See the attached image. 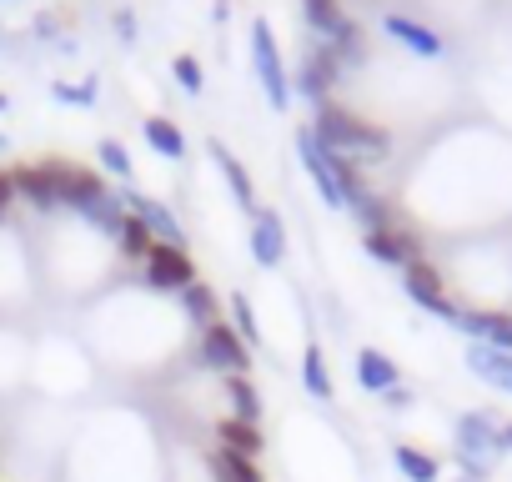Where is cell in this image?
I'll return each instance as SVG.
<instances>
[{
	"mask_svg": "<svg viewBox=\"0 0 512 482\" xmlns=\"http://www.w3.org/2000/svg\"><path fill=\"white\" fill-rule=\"evenodd\" d=\"M226 392H231V417L256 427V417H262V392H256L246 377H231V387H226Z\"/></svg>",
	"mask_w": 512,
	"mask_h": 482,
	"instance_id": "obj_24",
	"label": "cell"
},
{
	"mask_svg": "<svg viewBox=\"0 0 512 482\" xmlns=\"http://www.w3.org/2000/svg\"><path fill=\"white\" fill-rule=\"evenodd\" d=\"M457 327H462L467 337L487 342V347L512 352V317H507V312H462V317H457Z\"/></svg>",
	"mask_w": 512,
	"mask_h": 482,
	"instance_id": "obj_15",
	"label": "cell"
},
{
	"mask_svg": "<svg viewBox=\"0 0 512 482\" xmlns=\"http://www.w3.org/2000/svg\"><path fill=\"white\" fill-rule=\"evenodd\" d=\"M51 171H56V201L61 206H76L86 216L96 201H106V186H101L96 171H81V166H66V161H51Z\"/></svg>",
	"mask_w": 512,
	"mask_h": 482,
	"instance_id": "obj_6",
	"label": "cell"
},
{
	"mask_svg": "<svg viewBox=\"0 0 512 482\" xmlns=\"http://www.w3.org/2000/svg\"><path fill=\"white\" fill-rule=\"evenodd\" d=\"M181 302H186V312H191V317H196L201 327H211V322H221V317H216V292H211L206 282H191V287L181 292Z\"/></svg>",
	"mask_w": 512,
	"mask_h": 482,
	"instance_id": "obj_26",
	"label": "cell"
},
{
	"mask_svg": "<svg viewBox=\"0 0 512 482\" xmlns=\"http://www.w3.org/2000/svg\"><path fill=\"white\" fill-rule=\"evenodd\" d=\"M397 362L387 357V352H377V347H362L357 352V382L367 387V392H392L397 387Z\"/></svg>",
	"mask_w": 512,
	"mask_h": 482,
	"instance_id": "obj_17",
	"label": "cell"
},
{
	"mask_svg": "<svg viewBox=\"0 0 512 482\" xmlns=\"http://www.w3.org/2000/svg\"><path fill=\"white\" fill-rule=\"evenodd\" d=\"M96 156H101V166H106V171H116L121 181L131 176V156H126V146H121V141H101V151H96Z\"/></svg>",
	"mask_w": 512,
	"mask_h": 482,
	"instance_id": "obj_28",
	"label": "cell"
},
{
	"mask_svg": "<svg viewBox=\"0 0 512 482\" xmlns=\"http://www.w3.org/2000/svg\"><path fill=\"white\" fill-rule=\"evenodd\" d=\"M201 362H206L211 372L246 377V367H251V347L241 342V332H236V327L211 322V327H201Z\"/></svg>",
	"mask_w": 512,
	"mask_h": 482,
	"instance_id": "obj_4",
	"label": "cell"
},
{
	"mask_svg": "<svg viewBox=\"0 0 512 482\" xmlns=\"http://www.w3.org/2000/svg\"><path fill=\"white\" fill-rule=\"evenodd\" d=\"M16 206V181H11V171H0V216H6Z\"/></svg>",
	"mask_w": 512,
	"mask_h": 482,
	"instance_id": "obj_32",
	"label": "cell"
},
{
	"mask_svg": "<svg viewBox=\"0 0 512 482\" xmlns=\"http://www.w3.org/2000/svg\"><path fill=\"white\" fill-rule=\"evenodd\" d=\"M146 282L161 287V292H186L196 282V267L181 247H166V241H156V247L146 252Z\"/></svg>",
	"mask_w": 512,
	"mask_h": 482,
	"instance_id": "obj_5",
	"label": "cell"
},
{
	"mask_svg": "<svg viewBox=\"0 0 512 482\" xmlns=\"http://www.w3.org/2000/svg\"><path fill=\"white\" fill-rule=\"evenodd\" d=\"M251 66H256V76H262V86H267V101L282 111L292 101V81L282 71V51H277V36H272L267 21H251Z\"/></svg>",
	"mask_w": 512,
	"mask_h": 482,
	"instance_id": "obj_3",
	"label": "cell"
},
{
	"mask_svg": "<svg viewBox=\"0 0 512 482\" xmlns=\"http://www.w3.org/2000/svg\"><path fill=\"white\" fill-rule=\"evenodd\" d=\"M347 211H352V216H357V221H362L367 231H382V226H397V216H392V206H387V201H382V196H377L372 186H367L362 196H352V201H347Z\"/></svg>",
	"mask_w": 512,
	"mask_h": 482,
	"instance_id": "obj_22",
	"label": "cell"
},
{
	"mask_svg": "<svg viewBox=\"0 0 512 482\" xmlns=\"http://www.w3.org/2000/svg\"><path fill=\"white\" fill-rule=\"evenodd\" d=\"M392 462H397V472L407 477V482H437V457L432 452H422V447H412V442H397L392 447Z\"/></svg>",
	"mask_w": 512,
	"mask_h": 482,
	"instance_id": "obj_21",
	"label": "cell"
},
{
	"mask_svg": "<svg viewBox=\"0 0 512 482\" xmlns=\"http://www.w3.org/2000/svg\"><path fill=\"white\" fill-rule=\"evenodd\" d=\"M121 206H131V216H136L156 241H166V247H181V252H186V231L176 226V216H171L161 201H151V196H141V191H126Z\"/></svg>",
	"mask_w": 512,
	"mask_h": 482,
	"instance_id": "obj_10",
	"label": "cell"
},
{
	"mask_svg": "<svg viewBox=\"0 0 512 482\" xmlns=\"http://www.w3.org/2000/svg\"><path fill=\"white\" fill-rule=\"evenodd\" d=\"M297 156H302L307 176L317 181L322 201H327V206H347V201H342V186H337V176H332V156L322 151V141H317V131H312V126H302V131H297Z\"/></svg>",
	"mask_w": 512,
	"mask_h": 482,
	"instance_id": "obj_7",
	"label": "cell"
},
{
	"mask_svg": "<svg viewBox=\"0 0 512 482\" xmlns=\"http://www.w3.org/2000/svg\"><path fill=\"white\" fill-rule=\"evenodd\" d=\"M337 71H342V61H337V51L332 46H317L307 61H302V71H297V91L307 96V101H327V91L337 86Z\"/></svg>",
	"mask_w": 512,
	"mask_h": 482,
	"instance_id": "obj_12",
	"label": "cell"
},
{
	"mask_svg": "<svg viewBox=\"0 0 512 482\" xmlns=\"http://www.w3.org/2000/svg\"><path fill=\"white\" fill-rule=\"evenodd\" d=\"M312 131H317L322 151L347 156V161H362V156H387V146H392V136H387L382 126L362 121L357 111H347V106H337V101H322V106H317Z\"/></svg>",
	"mask_w": 512,
	"mask_h": 482,
	"instance_id": "obj_1",
	"label": "cell"
},
{
	"mask_svg": "<svg viewBox=\"0 0 512 482\" xmlns=\"http://www.w3.org/2000/svg\"><path fill=\"white\" fill-rule=\"evenodd\" d=\"M467 367H472V377H482L487 387H497V392H507V397H512V352L487 347V342H472Z\"/></svg>",
	"mask_w": 512,
	"mask_h": 482,
	"instance_id": "obj_14",
	"label": "cell"
},
{
	"mask_svg": "<svg viewBox=\"0 0 512 482\" xmlns=\"http://www.w3.org/2000/svg\"><path fill=\"white\" fill-rule=\"evenodd\" d=\"M141 131H146V141H151L161 156H171V161H181V156H186V136H181V126H176V121H166V116H151Z\"/></svg>",
	"mask_w": 512,
	"mask_h": 482,
	"instance_id": "obj_23",
	"label": "cell"
},
{
	"mask_svg": "<svg viewBox=\"0 0 512 482\" xmlns=\"http://www.w3.org/2000/svg\"><path fill=\"white\" fill-rule=\"evenodd\" d=\"M231 322L241 327V342H246V347H256V317H251V302H246L241 292L231 297Z\"/></svg>",
	"mask_w": 512,
	"mask_h": 482,
	"instance_id": "obj_29",
	"label": "cell"
},
{
	"mask_svg": "<svg viewBox=\"0 0 512 482\" xmlns=\"http://www.w3.org/2000/svg\"><path fill=\"white\" fill-rule=\"evenodd\" d=\"M211 156H216V166H221V176L231 181V191H236V201H241V211L246 216H256V186H251V176H246V166L221 146V141H211Z\"/></svg>",
	"mask_w": 512,
	"mask_h": 482,
	"instance_id": "obj_19",
	"label": "cell"
},
{
	"mask_svg": "<svg viewBox=\"0 0 512 482\" xmlns=\"http://www.w3.org/2000/svg\"><path fill=\"white\" fill-rule=\"evenodd\" d=\"M382 397H387V407H397V412L412 407V392H407V387H392V392H382Z\"/></svg>",
	"mask_w": 512,
	"mask_h": 482,
	"instance_id": "obj_33",
	"label": "cell"
},
{
	"mask_svg": "<svg viewBox=\"0 0 512 482\" xmlns=\"http://www.w3.org/2000/svg\"><path fill=\"white\" fill-rule=\"evenodd\" d=\"M302 382H307V392H312V397L332 402V377H327L322 347H307V357H302Z\"/></svg>",
	"mask_w": 512,
	"mask_h": 482,
	"instance_id": "obj_25",
	"label": "cell"
},
{
	"mask_svg": "<svg viewBox=\"0 0 512 482\" xmlns=\"http://www.w3.org/2000/svg\"><path fill=\"white\" fill-rule=\"evenodd\" d=\"M116 241H121V252H126V257H146V252L156 247V236H151V231H146L136 216H126V221H121Z\"/></svg>",
	"mask_w": 512,
	"mask_h": 482,
	"instance_id": "obj_27",
	"label": "cell"
},
{
	"mask_svg": "<svg viewBox=\"0 0 512 482\" xmlns=\"http://www.w3.org/2000/svg\"><path fill=\"white\" fill-rule=\"evenodd\" d=\"M6 106H11V101H6V91H0V116H6Z\"/></svg>",
	"mask_w": 512,
	"mask_h": 482,
	"instance_id": "obj_35",
	"label": "cell"
},
{
	"mask_svg": "<svg viewBox=\"0 0 512 482\" xmlns=\"http://www.w3.org/2000/svg\"><path fill=\"white\" fill-rule=\"evenodd\" d=\"M407 277V297L417 302V307H427V312H437V317H447V322H457L462 312L452 307V297L442 292V277H437V267H427V262H412V267H402Z\"/></svg>",
	"mask_w": 512,
	"mask_h": 482,
	"instance_id": "obj_8",
	"label": "cell"
},
{
	"mask_svg": "<svg viewBox=\"0 0 512 482\" xmlns=\"http://www.w3.org/2000/svg\"><path fill=\"white\" fill-rule=\"evenodd\" d=\"M387 36H392V41H402L407 51H417V56H442V36H437V31H427L422 21L402 16V11H387Z\"/></svg>",
	"mask_w": 512,
	"mask_h": 482,
	"instance_id": "obj_16",
	"label": "cell"
},
{
	"mask_svg": "<svg viewBox=\"0 0 512 482\" xmlns=\"http://www.w3.org/2000/svg\"><path fill=\"white\" fill-rule=\"evenodd\" d=\"M287 252V226H282V211L272 206H256L251 216V257L262 262V267H277Z\"/></svg>",
	"mask_w": 512,
	"mask_h": 482,
	"instance_id": "obj_11",
	"label": "cell"
},
{
	"mask_svg": "<svg viewBox=\"0 0 512 482\" xmlns=\"http://www.w3.org/2000/svg\"><path fill=\"white\" fill-rule=\"evenodd\" d=\"M216 442H221L226 452H241V457H251V462L262 457V447H267V442H262V432H256L251 422H236V417H226V422L216 427Z\"/></svg>",
	"mask_w": 512,
	"mask_h": 482,
	"instance_id": "obj_20",
	"label": "cell"
},
{
	"mask_svg": "<svg viewBox=\"0 0 512 482\" xmlns=\"http://www.w3.org/2000/svg\"><path fill=\"white\" fill-rule=\"evenodd\" d=\"M457 482H472V477H457Z\"/></svg>",
	"mask_w": 512,
	"mask_h": 482,
	"instance_id": "obj_36",
	"label": "cell"
},
{
	"mask_svg": "<svg viewBox=\"0 0 512 482\" xmlns=\"http://www.w3.org/2000/svg\"><path fill=\"white\" fill-rule=\"evenodd\" d=\"M206 467H211V477H216V482H267V472L256 467L251 457L226 452V447H211V452H206Z\"/></svg>",
	"mask_w": 512,
	"mask_h": 482,
	"instance_id": "obj_18",
	"label": "cell"
},
{
	"mask_svg": "<svg viewBox=\"0 0 512 482\" xmlns=\"http://www.w3.org/2000/svg\"><path fill=\"white\" fill-rule=\"evenodd\" d=\"M11 181H16V196H26L36 211H61V201H56V171H51V161L16 166V171H11Z\"/></svg>",
	"mask_w": 512,
	"mask_h": 482,
	"instance_id": "obj_13",
	"label": "cell"
},
{
	"mask_svg": "<svg viewBox=\"0 0 512 482\" xmlns=\"http://www.w3.org/2000/svg\"><path fill=\"white\" fill-rule=\"evenodd\" d=\"M502 447H512V422H507V427H502Z\"/></svg>",
	"mask_w": 512,
	"mask_h": 482,
	"instance_id": "obj_34",
	"label": "cell"
},
{
	"mask_svg": "<svg viewBox=\"0 0 512 482\" xmlns=\"http://www.w3.org/2000/svg\"><path fill=\"white\" fill-rule=\"evenodd\" d=\"M56 96H61V101H81V106H91V101H96V81H86V86H56Z\"/></svg>",
	"mask_w": 512,
	"mask_h": 482,
	"instance_id": "obj_31",
	"label": "cell"
},
{
	"mask_svg": "<svg viewBox=\"0 0 512 482\" xmlns=\"http://www.w3.org/2000/svg\"><path fill=\"white\" fill-rule=\"evenodd\" d=\"M171 71H176V81H181L186 91H201V81H206V76H201V61H196V56H176V61H171Z\"/></svg>",
	"mask_w": 512,
	"mask_h": 482,
	"instance_id": "obj_30",
	"label": "cell"
},
{
	"mask_svg": "<svg viewBox=\"0 0 512 482\" xmlns=\"http://www.w3.org/2000/svg\"><path fill=\"white\" fill-rule=\"evenodd\" d=\"M502 452H507V447H502V427H497L487 412H467V417L457 422V462H462V477L487 482V472L497 467Z\"/></svg>",
	"mask_w": 512,
	"mask_h": 482,
	"instance_id": "obj_2",
	"label": "cell"
},
{
	"mask_svg": "<svg viewBox=\"0 0 512 482\" xmlns=\"http://www.w3.org/2000/svg\"><path fill=\"white\" fill-rule=\"evenodd\" d=\"M367 252L387 267H412L422 262V241L407 226H382V231H367Z\"/></svg>",
	"mask_w": 512,
	"mask_h": 482,
	"instance_id": "obj_9",
	"label": "cell"
}]
</instances>
